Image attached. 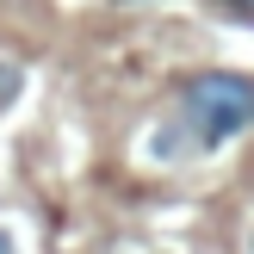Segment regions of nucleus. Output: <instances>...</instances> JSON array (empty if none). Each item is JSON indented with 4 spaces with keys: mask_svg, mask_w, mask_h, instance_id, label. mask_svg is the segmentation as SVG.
I'll return each instance as SVG.
<instances>
[{
    "mask_svg": "<svg viewBox=\"0 0 254 254\" xmlns=\"http://www.w3.org/2000/svg\"><path fill=\"white\" fill-rule=\"evenodd\" d=\"M254 118V87L248 74H230V68H211V74H192L180 87V130L192 136V149H223L248 130Z\"/></svg>",
    "mask_w": 254,
    "mask_h": 254,
    "instance_id": "nucleus-1",
    "label": "nucleus"
},
{
    "mask_svg": "<svg viewBox=\"0 0 254 254\" xmlns=\"http://www.w3.org/2000/svg\"><path fill=\"white\" fill-rule=\"evenodd\" d=\"M19 81H25V74L12 68V62H0V112H6L12 99H19Z\"/></svg>",
    "mask_w": 254,
    "mask_h": 254,
    "instance_id": "nucleus-2",
    "label": "nucleus"
},
{
    "mask_svg": "<svg viewBox=\"0 0 254 254\" xmlns=\"http://www.w3.org/2000/svg\"><path fill=\"white\" fill-rule=\"evenodd\" d=\"M223 6H230L236 19H248V12H254V0H223Z\"/></svg>",
    "mask_w": 254,
    "mask_h": 254,
    "instance_id": "nucleus-3",
    "label": "nucleus"
},
{
    "mask_svg": "<svg viewBox=\"0 0 254 254\" xmlns=\"http://www.w3.org/2000/svg\"><path fill=\"white\" fill-rule=\"evenodd\" d=\"M0 254H12V236H6V230H0Z\"/></svg>",
    "mask_w": 254,
    "mask_h": 254,
    "instance_id": "nucleus-4",
    "label": "nucleus"
}]
</instances>
